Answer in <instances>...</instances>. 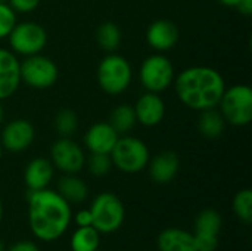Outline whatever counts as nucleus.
I'll list each match as a JSON object with an SVG mask.
<instances>
[{"mask_svg": "<svg viewBox=\"0 0 252 251\" xmlns=\"http://www.w3.org/2000/svg\"><path fill=\"white\" fill-rule=\"evenodd\" d=\"M21 84L19 61L10 49L0 47V101L15 95Z\"/></svg>", "mask_w": 252, "mask_h": 251, "instance_id": "nucleus-14", "label": "nucleus"}, {"mask_svg": "<svg viewBox=\"0 0 252 251\" xmlns=\"http://www.w3.org/2000/svg\"><path fill=\"white\" fill-rule=\"evenodd\" d=\"M226 121L220 111L216 108L201 111L198 118V130L207 139H217L223 135Z\"/></svg>", "mask_w": 252, "mask_h": 251, "instance_id": "nucleus-20", "label": "nucleus"}, {"mask_svg": "<svg viewBox=\"0 0 252 251\" xmlns=\"http://www.w3.org/2000/svg\"><path fill=\"white\" fill-rule=\"evenodd\" d=\"M92 226L102 234L117 232L126 219V209L118 195L112 192H102L94 197L90 204Z\"/></svg>", "mask_w": 252, "mask_h": 251, "instance_id": "nucleus-5", "label": "nucleus"}, {"mask_svg": "<svg viewBox=\"0 0 252 251\" xmlns=\"http://www.w3.org/2000/svg\"><path fill=\"white\" fill-rule=\"evenodd\" d=\"M108 123L114 127V130L120 136L130 133L134 129V126L137 124L133 105H130V104H120V105H117L112 109Z\"/></svg>", "mask_w": 252, "mask_h": 251, "instance_id": "nucleus-22", "label": "nucleus"}, {"mask_svg": "<svg viewBox=\"0 0 252 251\" xmlns=\"http://www.w3.org/2000/svg\"><path fill=\"white\" fill-rule=\"evenodd\" d=\"M180 37L179 27L170 19H157L146 30L148 44L158 53L171 50Z\"/></svg>", "mask_w": 252, "mask_h": 251, "instance_id": "nucleus-13", "label": "nucleus"}, {"mask_svg": "<svg viewBox=\"0 0 252 251\" xmlns=\"http://www.w3.org/2000/svg\"><path fill=\"white\" fill-rule=\"evenodd\" d=\"M55 129L59 138H72L78 129V115L69 108L61 109L55 117Z\"/></svg>", "mask_w": 252, "mask_h": 251, "instance_id": "nucleus-25", "label": "nucleus"}, {"mask_svg": "<svg viewBox=\"0 0 252 251\" xmlns=\"http://www.w3.org/2000/svg\"><path fill=\"white\" fill-rule=\"evenodd\" d=\"M50 161L63 175H77L86 166V154L72 138H59L50 148Z\"/></svg>", "mask_w": 252, "mask_h": 251, "instance_id": "nucleus-10", "label": "nucleus"}, {"mask_svg": "<svg viewBox=\"0 0 252 251\" xmlns=\"http://www.w3.org/2000/svg\"><path fill=\"white\" fill-rule=\"evenodd\" d=\"M96 77L100 89L105 93L117 96L124 93L130 87L133 78V70L130 62L124 56L112 52L108 53L99 62L96 70Z\"/></svg>", "mask_w": 252, "mask_h": 251, "instance_id": "nucleus-3", "label": "nucleus"}, {"mask_svg": "<svg viewBox=\"0 0 252 251\" xmlns=\"http://www.w3.org/2000/svg\"><path fill=\"white\" fill-rule=\"evenodd\" d=\"M72 251H97L100 246V234L93 226L77 228L69 241Z\"/></svg>", "mask_w": 252, "mask_h": 251, "instance_id": "nucleus-23", "label": "nucleus"}, {"mask_svg": "<svg viewBox=\"0 0 252 251\" xmlns=\"http://www.w3.org/2000/svg\"><path fill=\"white\" fill-rule=\"evenodd\" d=\"M149 176L158 185H167L176 179L180 170V158L174 151H162L148 163Z\"/></svg>", "mask_w": 252, "mask_h": 251, "instance_id": "nucleus-16", "label": "nucleus"}, {"mask_svg": "<svg viewBox=\"0 0 252 251\" xmlns=\"http://www.w3.org/2000/svg\"><path fill=\"white\" fill-rule=\"evenodd\" d=\"M3 121H4V109H3V107H1V101H0V126L3 124Z\"/></svg>", "mask_w": 252, "mask_h": 251, "instance_id": "nucleus-34", "label": "nucleus"}, {"mask_svg": "<svg viewBox=\"0 0 252 251\" xmlns=\"http://www.w3.org/2000/svg\"><path fill=\"white\" fill-rule=\"evenodd\" d=\"M238 9L244 16H251L252 15V0H241L239 4L235 7Z\"/></svg>", "mask_w": 252, "mask_h": 251, "instance_id": "nucleus-32", "label": "nucleus"}, {"mask_svg": "<svg viewBox=\"0 0 252 251\" xmlns=\"http://www.w3.org/2000/svg\"><path fill=\"white\" fill-rule=\"evenodd\" d=\"M133 108L136 114V121L145 127H155L161 124L165 117V104L159 93L145 92L139 96Z\"/></svg>", "mask_w": 252, "mask_h": 251, "instance_id": "nucleus-12", "label": "nucleus"}, {"mask_svg": "<svg viewBox=\"0 0 252 251\" xmlns=\"http://www.w3.org/2000/svg\"><path fill=\"white\" fill-rule=\"evenodd\" d=\"M1 217H3V204H1V200H0V222H1Z\"/></svg>", "mask_w": 252, "mask_h": 251, "instance_id": "nucleus-35", "label": "nucleus"}, {"mask_svg": "<svg viewBox=\"0 0 252 251\" xmlns=\"http://www.w3.org/2000/svg\"><path fill=\"white\" fill-rule=\"evenodd\" d=\"M58 194L69 204H81L87 200L89 188L77 175H63L58 182Z\"/></svg>", "mask_w": 252, "mask_h": 251, "instance_id": "nucleus-19", "label": "nucleus"}, {"mask_svg": "<svg viewBox=\"0 0 252 251\" xmlns=\"http://www.w3.org/2000/svg\"><path fill=\"white\" fill-rule=\"evenodd\" d=\"M176 77L173 62L164 53H154L143 59L139 68V80L146 92L161 93L167 90Z\"/></svg>", "mask_w": 252, "mask_h": 251, "instance_id": "nucleus-7", "label": "nucleus"}, {"mask_svg": "<svg viewBox=\"0 0 252 251\" xmlns=\"http://www.w3.org/2000/svg\"><path fill=\"white\" fill-rule=\"evenodd\" d=\"M16 22V12L9 6V3H0V40L10 34Z\"/></svg>", "mask_w": 252, "mask_h": 251, "instance_id": "nucleus-28", "label": "nucleus"}, {"mask_svg": "<svg viewBox=\"0 0 252 251\" xmlns=\"http://www.w3.org/2000/svg\"><path fill=\"white\" fill-rule=\"evenodd\" d=\"M19 72L21 83L35 90L50 89L59 75L56 64L41 53L25 56V59L19 62Z\"/></svg>", "mask_w": 252, "mask_h": 251, "instance_id": "nucleus-8", "label": "nucleus"}, {"mask_svg": "<svg viewBox=\"0 0 252 251\" xmlns=\"http://www.w3.org/2000/svg\"><path fill=\"white\" fill-rule=\"evenodd\" d=\"M6 251H40V249L35 243L28 241V240H22V241L15 243L9 250Z\"/></svg>", "mask_w": 252, "mask_h": 251, "instance_id": "nucleus-31", "label": "nucleus"}, {"mask_svg": "<svg viewBox=\"0 0 252 251\" xmlns=\"http://www.w3.org/2000/svg\"><path fill=\"white\" fill-rule=\"evenodd\" d=\"M7 3L16 13H30L40 6L41 0H7Z\"/></svg>", "mask_w": 252, "mask_h": 251, "instance_id": "nucleus-29", "label": "nucleus"}, {"mask_svg": "<svg viewBox=\"0 0 252 251\" xmlns=\"http://www.w3.org/2000/svg\"><path fill=\"white\" fill-rule=\"evenodd\" d=\"M120 135L108 121H99L89 127L83 141L90 154H111Z\"/></svg>", "mask_w": 252, "mask_h": 251, "instance_id": "nucleus-15", "label": "nucleus"}, {"mask_svg": "<svg viewBox=\"0 0 252 251\" xmlns=\"http://www.w3.org/2000/svg\"><path fill=\"white\" fill-rule=\"evenodd\" d=\"M89 170L93 176L102 178L106 176L112 167L111 155L109 154H90L89 160H86Z\"/></svg>", "mask_w": 252, "mask_h": 251, "instance_id": "nucleus-27", "label": "nucleus"}, {"mask_svg": "<svg viewBox=\"0 0 252 251\" xmlns=\"http://www.w3.org/2000/svg\"><path fill=\"white\" fill-rule=\"evenodd\" d=\"M221 225H223V220H221L220 213L214 209H205L195 219L193 235L219 238L220 231H221Z\"/></svg>", "mask_w": 252, "mask_h": 251, "instance_id": "nucleus-21", "label": "nucleus"}, {"mask_svg": "<svg viewBox=\"0 0 252 251\" xmlns=\"http://www.w3.org/2000/svg\"><path fill=\"white\" fill-rule=\"evenodd\" d=\"M27 201L28 225L37 240L52 243L66 232L72 219L71 204L63 200L58 191L49 188L30 191Z\"/></svg>", "mask_w": 252, "mask_h": 251, "instance_id": "nucleus-1", "label": "nucleus"}, {"mask_svg": "<svg viewBox=\"0 0 252 251\" xmlns=\"http://www.w3.org/2000/svg\"><path fill=\"white\" fill-rule=\"evenodd\" d=\"M121 40H123V34L115 22L111 21L102 22L96 30V41L108 53L115 52L120 47Z\"/></svg>", "mask_w": 252, "mask_h": 251, "instance_id": "nucleus-24", "label": "nucleus"}, {"mask_svg": "<svg viewBox=\"0 0 252 251\" xmlns=\"http://www.w3.org/2000/svg\"><path fill=\"white\" fill-rule=\"evenodd\" d=\"M235 216L245 225H250L252 220V192L251 189L239 191L232 203Z\"/></svg>", "mask_w": 252, "mask_h": 251, "instance_id": "nucleus-26", "label": "nucleus"}, {"mask_svg": "<svg viewBox=\"0 0 252 251\" xmlns=\"http://www.w3.org/2000/svg\"><path fill=\"white\" fill-rule=\"evenodd\" d=\"M75 223L78 228L81 226H92V213L89 209L80 210L75 213Z\"/></svg>", "mask_w": 252, "mask_h": 251, "instance_id": "nucleus-30", "label": "nucleus"}, {"mask_svg": "<svg viewBox=\"0 0 252 251\" xmlns=\"http://www.w3.org/2000/svg\"><path fill=\"white\" fill-rule=\"evenodd\" d=\"M223 6H227V7H236L239 4L241 0H219Z\"/></svg>", "mask_w": 252, "mask_h": 251, "instance_id": "nucleus-33", "label": "nucleus"}, {"mask_svg": "<svg viewBox=\"0 0 252 251\" xmlns=\"http://www.w3.org/2000/svg\"><path fill=\"white\" fill-rule=\"evenodd\" d=\"M97 251H100V250H97Z\"/></svg>", "mask_w": 252, "mask_h": 251, "instance_id": "nucleus-39", "label": "nucleus"}, {"mask_svg": "<svg viewBox=\"0 0 252 251\" xmlns=\"http://www.w3.org/2000/svg\"><path fill=\"white\" fill-rule=\"evenodd\" d=\"M109 155L112 166L127 175L145 170L151 160L149 148L146 143L142 139L130 135L120 136Z\"/></svg>", "mask_w": 252, "mask_h": 251, "instance_id": "nucleus-4", "label": "nucleus"}, {"mask_svg": "<svg viewBox=\"0 0 252 251\" xmlns=\"http://www.w3.org/2000/svg\"><path fill=\"white\" fill-rule=\"evenodd\" d=\"M217 107L226 123L236 127L248 126L252 121V89L248 84L226 87Z\"/></svg>", "mask_w": 252, "mask_h": 251, "instance_id": "nucleus-6", "label": "nucleus"}, {"mask_svg": "<svg viewBox=\"0 0 252 251\" xmlns=\"http://www.w3.org/2000/svg\"><path fill=\"white\" fill-rule=\"evenodd\" d=\"M55 175V167L50 160L37 157L32 158L24 170V182L30 191L49 188Z\"/></svg>", "mask_w": 252, "mask_h": 251, "instance_id": "nucleus-17", "label": "nucleus"}, {"mask_svg": "<svg viewBox=\"0 0 252 251\" xmlns=\"http://www.w3.org/2000/svg\"><path fill=\"white\" fill-rule=\"evenodd\" d=\"M7 38L9 47L15 55L31 56L41 53L47 43V33L40 24L34 21H24L16 22Z\"/></svg>", "mask_w": 252, "mask_h": 251, "instance_id": "nucleus-9", "label": "nucleus"}, {"mask_svg": "<svg viewBox=\"0 0 252 251\" xmlns=\"http://www.w3.org/2000/svg\"><path fill=\"white\" fill-rule=\"evenodd\" d=\"M0 3H7V0H0Z\"/></svg>", "mask_w": 252, "mask_h": 251, "instance_id": "nucleus-38", "label": "nucleus"}, {"mask_svg": "<svg viewBox=\"0 0 252 251\" xmlns=\"http://www.w3.org/2000/svg\"><path fill=\"white\" fill-rule=\"evenodd\" d=\"M3 151H4V149H3V146H1V143H0V160L3 158Z\"/></svg>", "mask_w": 252, "mask_h": 251, "instance_id": "nucleus-36", "label": "nucleus"}, {"mask_svg": "<svg viewBox=\"0 0 252 251\" xmlns=\"http://www.w3.org/2000/svg\"><path fill=\"white\" fill-rule=\"evenodd\" d=\"M159 251H196L193 234L182 228H167L157 238Z\"/></svg>", "mask_w": 252, "mask_h": 251, "instance_id": "nucleus-18", "label": "nucleus"}, {"mask_svg": "<svg viewBox=\"0 0 252 251\" xmlns=\"http://www.w3.org/2000/svg\"><path fill=\"white\" fill-rule=\"evenodd\" d=\"M0 251H6L4 250V244H3V241L0 240Z\"/></svg>", "mask_w": 252, "mask_h": 251, "instance_id": "nucleus-37", "label": "nucleus"}, {"mask_svg": "<svg viewBox=\"0 0 252 251\" xmlns=\"http://www.w3.org/2000/svg\"><path fill=\"white\" fill-rule=\"evenodd\" d=\"M35 138L34 126L25 118H16L4 124L0 133V143L9 152H22L28 149Z\"/></svg>", "mask_w": 252, "mask_h": 251, "instance_id": "nucleus-11", "label": "nucleus"}, {"mask_svg": "<svg viewBox=\"0 0 252 251\" xmlns=\"http://www.w3.org/2000/svg\"><path fill=\"white\" fill-rule=\"evenodd\" d=\"M173 84L179 101L198 112L217 108L226 89L223 75L217 70L204 65L183 70L174 77Z\"/></svg>", "mask_w": 252, "mask_h": 251, "instance_id": "nucleus-2", "label": "nucleus"}]
</instances>
